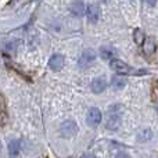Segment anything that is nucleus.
Returning a JSON list of instances; mask_svg holds the SVG:
<instances>
[{
  "instance_id": "7",
  "label": "nucleus",
  "mask_w": 158,
  "mask_h": 158,
  "mask_svg": "<svg viewBox=\"0 0 158 158\" xmlns=\"http://www.w3.org/2000/svg\"><path fill=\"white\" fill-rule=\"evenodd\" d=\"M107 86H108V83H107V81L104 78H96V79H93L92 83H90V89H92V92L96 93V94L103 93L104 90L107 89Z\"/></svg>"
},
{
  "instance_id": "6",
  "label": "nucleus",
  "mask_w": 158,
  "mask_h": 158,
  "mask_svg": "<svg viewBox=\"0 0 158 158\" xmlns=\"http://www.w3.org/2000/svg\"><path fill=\"white\" fill-rule=\"evenodd\" d=\"M64 63H65V60H64V56L63 54H57V53H56V54H53L52 57H50L49 67H50V69L58 72V71H61V69H63Z\"/></svg>"
},
{
  "instance_id": "9",
  "label": "nucleus",
  "mask_w": 158,
  "mask_h": 158,
  "mask_svg": "<svg viewBox=\"0 0 158 158\" xmlns=\"http://www.w3.org/2000/svg\"><path fill=\"white\" fill-rule=\"evenodd\" d=\"M69 10H71V13L74 14V15L82 17L85 14V4H83V2H81V0L74 2L71 4V7H69Z\"/></svg>"
},
{
  "instance_id": "12",
  "label": "nucleus",
  "mask_w": 158,
  "mask_h": 158,
  "mask_svg": "<svg viewBox=\"0 0 158 158\" xmlns=\"http://www.w3.org/2000/svg\"><path fill=\"white\" fill-rule=\"evenodd\" d=\"M151 137H153L151 129H143V131H140L139 135H137V140H139V142H148V140H151Z\"/></svg>"
},
{
  "instance_id": "21",
  "label": "nucleus",
  "mask_w": 158,
  "mask_h": 158,
  "mask_svg": "<svg viewBox=\"0 0 158 158\" xmlns=\"http://www.w3.org/2000/svg\"><path fill=\"white\" fill-rule=\"evenodd\" d=\"M157 112H158V104H157Z\"/></svg>"
},
{
  "instance_id": "13",
  "label": "nucleus",
  "mask_w": 158,
  "mask_h": 158,
  "mask_svg": "<svg viewBox=\"0 0 158 158\" xmlns=\"http://www.w3.org/2000/svg\"><path fill=\"white\" fill-rule=\"evenodd\" d=\"M98 53H100V57L103 58V60H112V56H114V50L107 46L101 47Z\"/></svg>"
},
{
  "instance_id": "15",
  "label": "nucleus",
  "mask_w": 158,
  "mask_h": 158,
  "mask_svg": "<svg viewBox=\"0 0 158 158\" xmlns=\"http://www.w3.org/2000/svg\"><path fill=\"white\" fill-rule=\"evenodd\" d=\"M111 85H112V87H114L115 90H119V89H123V87H125L126 82L123 81L122 78H119V77H115L114 79H112Z\"/></svg>"
},
{
  "instance_id": "5",
  "label": "nucleus",
  "mask_w": 158,
  "mask_h": 158,
  "mask_svg": "<svg viewBox=\"0 0 158 158\" xmlns=\"http://www.w3.org/2000/svg\"><path fill=\"white\" fill-rule=\"evenodd\" d=\"M101 118H103V115H101V111L97 108V107H92V108H89L87 115H86V121L90 126H93V128L98 126L100 122H101Z\"/></svg>"
},
{
  "instance_id": "1",
  "label": "nucleus",
  "mask_w": 158,
  "mask_h": 158,
  "mask_svg": "<svg viewBox=\"0 0 158 158\" xmlns=\"http://www.w3.org/2000/svg\"><path fill=\"white\" fill-rule=\"evenodd\" d=\"M110 67H111L112 71H115L117 74H121V75H128V74H132V72H136L139 75H146L147 71H133L125 61L122 60H118V58H112L110 61Z\"/></svg>"
},
{
  "instance_id": "10",
  "label": "nucleus",
  "mask_w": 158,
  "mask_h": 158,
  "mask_svg": "<svg viewBox=\"0 0 158 158\" xmlns=\"http://www.w3.org/2000/svg\"><path fill=\"white\" fill-rule=\"evenodd\" d=\"M19 150H21V142H19V140L14 139L8 143V153H10V156H13V157L18 156Z\"/></svg>"
},
{
  "instance_id": "14",
  "label": "nucleus",
  "mask_w": 158,
  "mask_h": 158,
  "mask_svg": "<svg viewBox=\"0 0 158 158\" xmlns=\"http://www.w3.org/2000/svg\"><path fill=\"white\" fill-rule=\"evenodd\" d=\"M142 46H143V50H144L146 54H151V53L156 52V43H154L151 39H146Z\"/></svg>"
},
{
  "instance_id": "2",
  "label": "nucleus",
  "mask_w": 158,
  "mask_h": 158,
  "mask_svg": "<svg viewBox=\"0 0 158 158\" xmlns=\"http://www.w3.org/2000/svg\"><path fill=\"white\" fill-rule=\"evenodd\" d=\"M119 110L121 106H111L108 110V119H107V129H111V131H117L121 125V117H119Z\"/></svg>"
},
{
  "instance_id": "8",
  "label": "nucleus",
  "mask_w": 158,
  "mask_h": 158,
  "mask_svg": "<svg viewBox=\"0 0 158 158\" xmlns=\"http://www.w3.org/2000/svg\"><path fill=\"white\" fill-rule=\"evenodd\" d=\"M86 14H87V19H89L92 24H96V22L98 21V18H100V10H98V7L94 4L87 6Z\"/></svg>"
},
{
  "instance_id": "19",
  "label": "nucleus",
  "mask_w": 158,
  "mask_h": 158,
  "mask_svg": "<svg viewBox=\"0 0 158 158\" xmlns=\"http://www.w3.org/2000/svg\"><path fill=\"white\" fill-rule=\"evenodd\" d=\"M82 158H96V157L93 156V154H83V156H82Z\"/></svg>"
},
{
  "instance_id": "16",
  "label": "nucleus",
  "mask_w": 158,
  "mask_h": 158,
  "mask_svg": "<svg viewBox=\"0 0 158 158\" xmlns=\"http://www.w3.org/2000/svg\"><path fill=\"white\" fill-rule=\"evenodd\" d=\"M6 122H7V115L4 112H0V126H3Z\"/></svg>"
},
{
  "instance_id": "20",
  "label": "nucleus",
  "mask_w": 158,
  "mask_h": 158,
  "mask_svg": "<svg viewBox=\"0 0 158 158\" xmlns=\"http://www.w3.org/2000/svg\"><path fill=\"white\" fill-rule=\"evenodd\" d=\"M0 150H2V142H0Z\"/></svg>"
},
{
  "instance_id": "11",
  "label": "nucleus",
  "mask_w": 158,
  "mask_h": 158,
  "mask_svg": "<svg viewBox=\"0 0 158 158\" xmlns=\"http://www.w3.org/2000/svg\"><path fill=\"white\" fill-rule=\"evenodd\" d=\"M133 40H135V43L139 44V46H142V44L144 43L146 35H144V32H143L140 28H136V29H135V32H133Z\"/></svg>"
},
{
  "instance_id": "17",
  "label": "nucleus",
  "mask_w": 158,
  "mask_h": 158,
  "mask_svg": "<svg viewBox=\"0 0 158 158\" xmlns=\"http://www.w3.org/2000/svg\"><path fill=\"white\" fill-rule=\"evenodd\" d=\"M115 158H131L128 156V154H125V153H119V154H117V157Z\"/></svg>"
},
{
  "instance_id": "4",
  "label": "nucleus",
  "mask_w": 158,
  "mask_h": 158,
  "mask_svg": "<svg viewBox=\"0 0 158 158\" xmlns=\"http://www.w3.org/2000/svg\"><path fill=\"white\" fill-rule=\"evenodd\" d=\"M94 60H96V52L93 49H87L81 54L78 64L81 68H87V67H90L94 63Z\"/></svg>"
},
{
  "instance_id": "18",
  "label": "nucleus",
  "mask_w": 158,
  "mask_h": 158,
  "mask_svg": "<svg viewBox=\"0 0 158 158\" xmlns=\"http://www.w3.org/2000/svg\"><path fill=\"white\" fill-rule=\"evenodd\" d=\"M144 3L146 4H148V6H154L157 3V0H144Z\"/></svg>"
},
{
  "instance_id": "3",
  "label": "nucleus",
  "mask_w": 158,
  "mask_h": 158,
  "mask_svg": "<svg viewBox=\"0 0 158 158\" xmlns=\"http://www.w3.org/2000/svg\"><path fill=\"white\" fill-rule=\"evenodd\" d=\"M78 132V123L72 119H67L64 121L63 123L60 125V135L65 139H71L77 135Z\"/></svg>"
}]
</instances>
